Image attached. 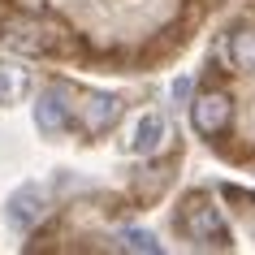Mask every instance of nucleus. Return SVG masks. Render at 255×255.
<instances>
[{
	"instance_id": "obj_1",
	"label": "nucleus",
	"mask_w": 255,
	"mask_h": 255,
	"mask_svg": "<svg viewBox=\"0 0 255 255\" xmlns=\"http://www.w3.org/2000/svg\"><path fill=\"white\" fill-rule=\"evenodd\" d=\"M177 225H182V234H186V238L203 242V247H229V225H225V216H221V208L212 203V195H203V190H195V195H186V199H182Z\"/></svg>"
},
{
	"instance_id": "obj_2",
	"label": "nucleus",
	"mask_w": 255,
	"mask_h": 255,
	"mask_svg": "<svg viewBox=\"0 0 255 255\" xmlns=\"http://www.w3.org/2000/svg\"><path fill=\"white\" fill-rule=\"evenodd\" d=\"M0 35H4V43L13 48V52L22 56H48L56 52V43H61V26H52L48 17L39 13H13L0 22Z\"/></svg>"
},
{
	"instance_id": "obj_3",
	"label": "nucleus",
	"mask_w": 255,
	"mask_h": 255,
	"mask_svg": "<svg viewBox=\"0 0 255 255\" xmlns=\"http://www.w3.org/2000/svg\"><path fill=\"white\" fill-rule=\"evenodd\" d=\"M190 121H195V130L199 134H225L229 121H234V104H229L225 91H203L190 100Z\"/></svg>"
},
{
	"instance_id": "obj_4",
	"label": "nucleus",
	"mask_w": 255,
	"mask_h": 255,
	"mask_svg": "<svg viewBox=\"0 0 255 255\" xmlns=\"http://www.w3.org/2000/svg\"><path fill=\"white\" fill-rule=\"evenodd\" d=\"M74 95H69V87H43L39 100H35V126H39L43 134H61L69 126V113H74V104H69Z\"/></svg>"
},
{
	"instance_id": "obj_5",
	"label": "nucleus",
	"mask_w": 255,
	"mask_h": 255,
	"mask_svg": "<svg viewBox=\"0 0 255 255\" xmlns=\"http://www.w3.org/2000/svg\"><path fill=\"white\" fill-rule=\"evenodd\" d=\"M4 216H9V225L13 229H35L48 216V195H43L39 186H22L9 195V203H4Z\"/></svg>"
},
{
	"instance_id": "obj_6",
	"label": "nucleus",
	"mask_w": 255,
	"mask_h": 255,
	"mask_svg": "<svg viewBox=\"0 0 255 255\" xmlns=\"http://www.w3.org/2000/svg\"><path fill=\"white\" fill-rule=\"evenodd\" d=\"M78 117H82V130H87V134H104V130L117 126L121 100H117V95H108V91H91L78 104Z\"/></svg>"
},
{
	"instance_id": "obj_7",
	"label": "nucleus",
	"mask_w": 255,
	"mask_h": 255,
	"mask_svg": "<svg viewBox=\"0 0 255 255\" xmlns=\"http://www.w3.org/2000/svg\"><path fill=\"white\" fill-rule=\"evenodd\" d=\"M169 143V121L160 113H143L134 121V134H130V151L134 156H156V151Z\"/></svg>"
},
{
	"instance_id": "obj_8",
	"label": "nucleus",
	"mask_w": 255,
	"mask_h": 255,
	"mask_svg": "<svg viewBox=\"0 0 255 255\" xmlns=\"http://www.w3.org/2000/svg\"><path fill=\"white\" fill-rule=\"evenodd\" d=\"M225 56L234 69H255V26H238L225 39Z\"/></svg>"
},
{
	"instance_id": "obj_9",
	"label": "nucleus",
	"mask_w": 255,
	"mask_h": 255,
	"mask_svg": "<svg viewBox=\"0 0 255 255\" xmlns=\"http://www.w3.org/2000/svg\"><path fill=\"white\" fill-rule=\"evenodd\" d=\"M30 91V74L17 61H0V104H17Z\"/></svg>"
},
{
	"instance_id": "obj_10",
	"label": "nucleus",
	"mask_w": 255,
	"mask_h": 255,
	"mask_svg": "<svg viewBox=\"0 0 255 255\" xmlns=\"http://www.w3.org/2000/svg\"><path fill=\"white\" fill-rule=\"evenodd\" d=\"M121 251H138V255H156L160 251V242H156V234H147V229H121Z\"/></svg>"
},
{
	"instance_id": "obj_11",
	"label": "nucleus",
	"mask_w": 255,
	"mask_h": 255,
	"mask_svg": "<svg viewBox=\"0 0 255 255\" xmlns=\"http://www.w3.org/2000/svg\"><path fill=\"white\" fill-rule=\"evenodd\" d=\"M173 100H190V78H177L173 82Z\"/></svg>"
}]
</instances>
